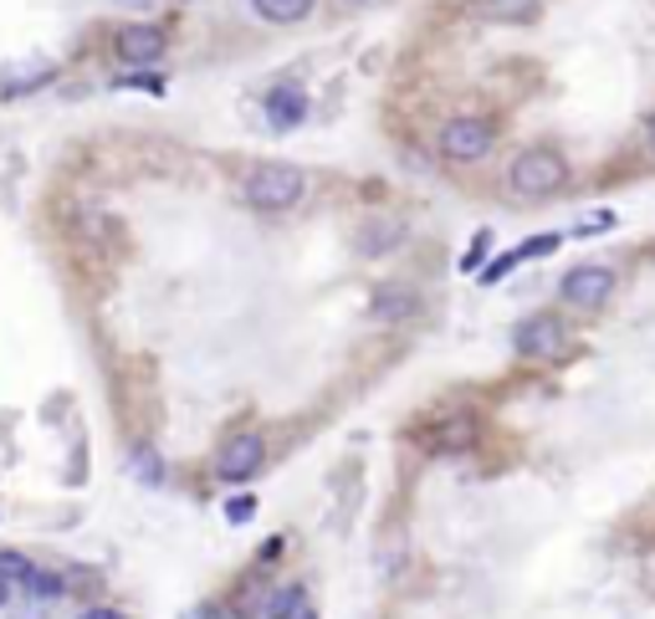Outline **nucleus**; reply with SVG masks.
I'll return each mask as SVG.
<instances>
[{
    "instance_id": "obj_7",
    "label": "nucleus",
    "mask_w": 655,
    "mask_h": 619,
    "mask_svg": "<svg viewBox=\"0 0 655 619\" xmlns=\"http://www.w3.org/2000/svg\"><path fill=\"white\" fill-rule=\"evenodd\" d=\"M118 57L134 62V68L159 62V57H165V32H159V26H144V21H138V26H123V32H118Z\"/></svg>"
},
{
    "instance_id": "obj_8",
    "label": "nucleus",
    "mask_w": 655,
    "mask_h": 619,
    "mask_svg": "<svg viewBox=\"0 0 655 619\" xmlns=\"http://www.w3.org/2000/svg\"><path fill=\"white\" fill-rule=\"evenodd\" d=\"M303 113H307L303 87H271V93H267V123H271V129H298Z\"/></svg>"
},
{
    "instance_id": "obj_2",
    "label": "nucleus",
    "mask_w": 655,
    "mask_h": 619,
    "mask_svg": "<svg viewBox=\"0 0 655 619\" xmlns=\"http://www.w3.org/2000/svg\"><path fill=\"white\" fill-rule=\"evenodd\" d=\"M303 169L292 165H256L246 174V201L256 210H292V205L303 201Z\"/></svg>"
},
{
    "instance_id": "obj_4",
    "label": "nucleus",
    "mask_w": 655,
    "mask_h": 619,
    "mask_svg": "<svg viewBox=\"0 0 655 619\" xmlns=\"http://www.w3.org/2000/svg\"><path fill=\"white\" fill-rule=\"evenodd\" d=\"M512 349H518L522 359H558V353L569 349V328H563V318H554V313H533V318H522L518 328H512Z\"/></svg>"
},
{
    "instance_id": "obj_19",
    "label": "nucleus",
    "mask_w": 655,
    "mask_h": 619,
    "mask_svg": "<svg viewBox=\"0 0 655 619\" xmlns=\"http://www.w3.org/2000/svg\"><path fill=\"white\" fill-rule=\"evenodd\" d=\"M113 5H129V11H144L149 0H113Z\"/></svg>"
},
{
    "instance_id": "obj_14",
    "label": "nucleus",
    "mask_w": 655,
    "mask_h": 619,
    "mask_svg": "<svg viewBox=\"0 0 655 619\" xmlns=\"http://www.w3.org/2000/svg\"><path fill=\"white\" fill-rule=\"evenodd\" d=\"M487 5L497 11V16H512V21H518V16H527V11H533L538 0H487Z\"/></svg>"
},
{
    "instance_id": "obj_3",
    "label": "nucleus",
    "mask_w": 655,
    "mask_h": 619,
    "mask_svg": "<svg viewBox=\"0 0 655 619\" xmlns=\"http://www.w3.org/2000/svg\"><path fill=\"white\" fill-rule=\"evenodd\" d=\"M440 154L451 159V165H476V159H487L492 144H497V129H492V118H451L446 129H440Z\"/></svg>"
},
{
    "instance_id": "obj_9",
    "label": "nucleus",
    "mask_w": 655,
    "mask_h": 619,
    "mask_svg": "<svg viewBox=\"0 0 655 619\" xmlns=\"http://www.w3.org/2000/svg\"><path fill=\"white\" fill-rule=\"evenodd\" d=\"M415 307H421V298H415L410 287L389 282V287H379V292H374V307H369V313H374L379 323H400V318H410Z\"/></svg>"
},
{
    "instance_id": "obj_10",
    "label": "nucleus",
    "mask_w": 655,
    "mask_h": 619,
    "mask_svg": "<svg viewBox=\"0 0 655 619\" xmlns=\"http://www.w3.org/2000/svg\"><path fill=\"white\" fill-rule=\"evenodd\" d=\"M256 16L262 21H277V26H287V21H303L307 11H313V0H252Z\"/></svg>"
},
{
    "instance_id": "obj_16",
    "label": "nucleus",
    "mask_w": 655,
    "mask_h": 619,
    "mask_svg": "<svg viewBox=\"0 0 655 619\" xmlns=\"http://www.w3.org/2000/svg\"><path fill=\"white\" fill-rule=\"evenodd\" d=\"M389 241H400V226H385V231H379V235H364V252H385V246H389Z\"/></svg>"
},
{
    "instance_id": "obj_13",
    "label": "nucleus",
    "mask_w": 655,
    "mask_h": 619,
    "mask_svg": "<svg viewBox=\"0 0 655 619\" xmlns=\"http://www.w3.org/2000/svg\"><path fill=\"white\" fill-rule=\"evenodd\" d=\"M26 588H32L36 599H62V594H68V579H62L57 569H36Z\"/></svg>"
},
{
    "instance_id": "obj_5",
    "label": "nucleus",
    "mask_w": 655,
    "mask_h": 619,
    "mask_svg": "<svg viewBox=\"0 0 655 619\" xmlns=\"http://www.w3.org/2000/svg\"><path fill=\"white\" fill-rule=\"evenodd\" d=\"M262 461H267V440L256 436V430H241V436H231L226 446H220L216 476L220 482H246V476L262 471Z\"/></svg>"
},
{
    "instance_id": "obj_22",
    "label": "nucleus",
    "mask_w": 655,
    "mask_h": 619,
    "mask_svg": "<svg viewBox=\"0 0 655 619\" xmlns=\"http://www.w3.org/2000/svg\"><path fill=\"white\" fill-rule=\"evenodd\" d=\"M298 619H318V615H313V609H303V615H298Z\"/></svg>"
},
{
    "instance_id": "obj_1",
    "label": "nucleus",
    "mask_w": 655,
    "mask_h": 619,
    "mask_svg": "<svg viewBox=\"0 0 655 619\" xmlns=\"http://www.w3.org/2000/svg\"><path fill=\"white\" fill-rule=\"evenodd\" d=\"M507 184H512V195H522V201H548V195H558L563 184H569V165H563V154L558 149H522L518 159H512V169H507Z\"/></svg>"
},
{
    "instance_id": "obj_21",
    "label": "nucleus",
    "mask_w": 655,
    "mask_h": 619,
    "mask_svg": "<svg viewBox=\"0 0 655 619\" xmlns=\"http://www.w3.org/2000/svg\"><path fill=\"white\" fill-rule=\"evenodd\" d=\"M5 599H11V584H0V604H5Z\"/></svg>"
},
{
    "instance_id": "obj_17",
    "label": "nucleus",
    "mask_w": 655,
    "mask_h": 619,
    "mask_svg": "<svg viewBox=\"0 0 655 619\" xmlns=\"http://www.w3.org/2000/svg\"><path fill=\"white\" fill-rule=\"evenodd\" d=\"M252 512H256V502H252V497H235V502L226 507V518H231V522H246V518H252Z\"/></svg>"
},
{
    "instance_id": "obj_12",
    "label": "nucleus",
    "mask_w": 655,
    "mask_h": 619,
    "mask_svg": "<svg viewBox=\"0 0 655 619\" xmlns=\"http://www.w3.org/2000/svg\"><path fill=\"white\" fill-rule=\"evenodd\" d=\"M303 615V588H277L267 599V619H298Z\"/></svg>"
},
{
    "instance_id": "obj_15",
    "label": "nucleus",
    "mask_w": 655,
    "mask_h": 619,
    "mask_svg": "<svg viewBox=\"0 0 655 619\" xmlns=\"http://www.w3.org/2000/svg\"><path fill=\"white\" fill-rule=\"evenodd\" d=\"M134 476H144V482H159L165 471H159V461H154V451H138L134 456Z\"/></svg>"
},
{
    "instance_id": "obj_18",
    "label": "nucleus",
    "mask_w": 655,
    "mask_h": 619,
    "mask_svg": "<svg viewBox=\"0 0 655 619\" xmlns=\"http://www.w3.org/2000/svg\"><path fill=\"white\" fill-rule=\"evenodd\" d=\"M83 619H123L118 609H102V604H93V609H83Z\"/></svg>"
},
{
    "instance_id": "obj_11",
    "label": "nucleus",
    "mask_w": 655,
    "mask_h": 619,
    "mask_svg": "<svg viewBox=\"0 0 655 619\" xmlns=\"http://www.w3.org/2000/svg\"><path fill=\"white\" fill-rule=\"evenodd\" d=\"M32 558H26V553H11V548H0V584H32Z\"/></svg>"
},
{
    "instance_id": "obj_20",
    "label": "nucleus",
    "mask_w": 655,
    "mask_h": 619,
    "mask_svg": "<svg viewBox=\"0 0 655 619\" xmlns=\"http://www.w3.org/2000/svg\"><path fill=\"white\" fill-rule=\"evenodd\" d=\"M645 138H651V154H655V118H651V129H645Z\"/></svg>"
},
{
    "instance_id": "obj_6",
    "label": "nucleus",
    "mask_w": 655,
    "mask_h": 619,
    "mask_svg": "<svg viewBox=\"0 0 655 619\" xmlns=\"http://www.w3.org/2000/svg\"><path fill=\"white\" fill-rule=\"evenodd\" d=\"M558 292H563V302L594 313V307H605L609 292H615V271H609V267H573L569 277L558 282Z\"/></svg>"
}]
</instances>
